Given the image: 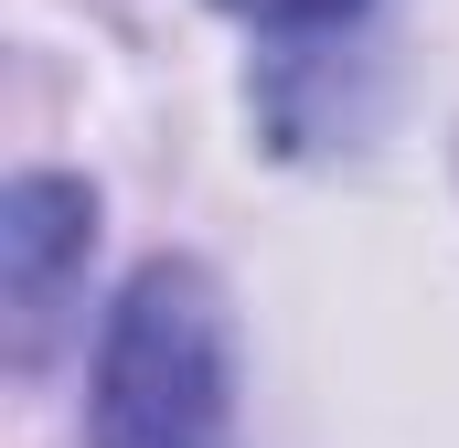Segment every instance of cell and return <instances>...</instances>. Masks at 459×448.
Returning a JSON list of instances; mask_svg holds the SVG:
<instances>
[{
  "instance_id": "2",
  "label": "cell",
  "mask_w": 459,
  "mask_h": 448,
  "mask_svg": "<svg viewBox=\"0 0 459 448\" xmlns=\"http://www.w3.org/2000/svg\"><path fill=\"white\" fill-rule=\"evenodd\" d=\"M86 235H97L86 182H65V171H22V182H11L0 256H11V310H22V332L54 321V289H65V267L86 256Z\"/></svg>"
},
{
  "instance_id": "1",
  "label": "cell",
  "mask_w": 459,
  "mask_h": 448,
  "mask_svg": "<svg viewBox=\"0 0 459 448\" xmlns=\"http://www.w3.org/2000/svg\"><path fill=\"white\" fill-rule=\"evenodd\" d=\"M97 448H235V374H225V299L193 256L128 278L97 341Z\"/></svg>"
},
{
  "instance_id": "3",
  "label": "cell",
  "mask_w": 459,
  "mask_h": 448,
  "mask_svg": "<svg viewBox=\"0 0 459 448\" xmlns=\"http://www.w3.org/2000/svg\"><path fill=\"white\" fill-rule=\"evenodd\" d=\"M225 11H246V22H278V32H321V22H352L363 0H225Z\"/></svg>"
}]
</instances>
